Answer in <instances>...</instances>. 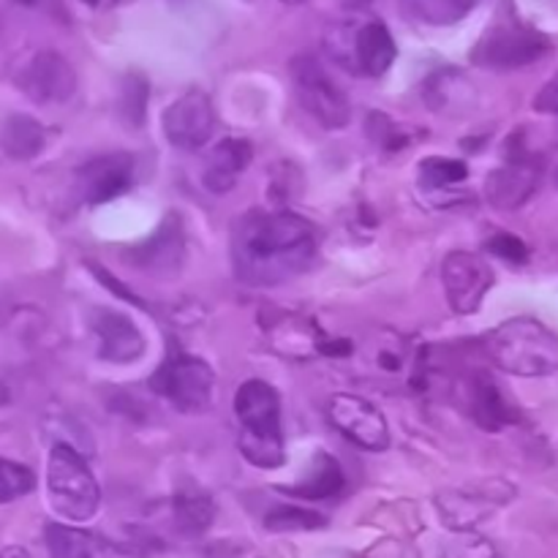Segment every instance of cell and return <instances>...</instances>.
Instances as JSON below:
<instances>
[{"label": "cell", "mask_w": 558, "mask_h": 558, "mask_svg": "<svg viewBox=\"0 0 558 558\" xmlns=\"http://www.w3.org/2000/svg\"><path fill=\"white\" fill-rule=\"evenodd\" d=\"M347 3H352V5H365V3H371V0H347Z\"/></svg>", "instance_id": "33"}, {"label": "cell", "mask_w": 558, "mask_h": 558, "mask_svg": "<svg viewBox=\"0 0 558 558\" xmlns=\"http://www.w3.org/2000/svg\"><path fill=\"white\" fill-rule=\"evenodd\" d=\"M16 85L36 104H65L76 90V74L60 52H36L16 74Z\"/></svg>", "instance_id": "11"}, {"label": "cell", "mask_w": 558, "mask_h": 558, "mask_svg": "<svg viewBox=\"0 0 558 558\" xmlns=\"http://www.w3.org/2000/svg\"><path fill=\"white\" fill-rule=\"evenodd\" d=\"M539 185V161H507L485 180V199L496 210H518Z\"/></svg>", "instance_id": "15"}, {"label": "cell", "mask_w": 558, "mask_h": 558, "mask_svg": "<svg viewBox=\"0 0 558 558\" xmlns=\"http://www.w3.org/2000/svg\"><path fill=\"white\" fill-rule=\"evenodd\" d=\"M316 232L289 210H251L232 229L234 276L248 287H278L311 267Z\"/></svg>", "instance_id": "1"}, {"label": "cell", "mask_w": 558, "mask_h": 558, "mask_svg": "<svg viewBox=\"0 0 558 558\" xmlns=\"http://www.w3.org/2000/svg\"><path fill=\"white\" fill-rule=\"evenodd\" d=\"M129 256L140 270L153 272V276H174L185 256L183 223H180L178 213H167L156 234H150L145 243L134 245Z\"/></svg>", "instance_id": "14"}, {"label": "cell", "mask_w": 558, "mask_h": 558, "mask_svg": "<svg viewBox=\"0 0 558 558\" xmlns=\"http://www.w3.org/2000/svg\"><path fill=\"white\" fill-rule=\"evenodd\" d=\"M134 183V158L129 153H107L80 169L82 199L90 205L118 199Z\"/></svg>", "instance_id": "13"}, {"label": "cell", "mask_w": 558, "mask_h": 558, "mask_svg": "<svg viewBox=\"0 0 558 558\" xmlns=\"http://www.w3.org/2000/svg\"><path fill=\"white\" fill-rule=\"evenodd\" d=\"M441 283L456 314H474L494 287V267L472 251H452L441 262Z\"/></svg>", "instance_id": "8"}, {"label": "cell", "mask_w": 558, "mask_h": 558, "mask_svg": "<svg viewBox=\"0 0 558 558\" xmlns=\"http://www.w3.org/2000/svg\"><path fill=\"white\" fill-rule=\"evenodd\" d=\"M87 3H101V0H87Z\"/></svg>", "instance_id": "35"}, {"label": "cell", "mask_w": 558, "mask_h": 558, "mask_svg": "<svg viewBox=\"0 0 558 558\" xmlns=\"http://www.w3.org/2000/svg\"><path fill=\"white\" fill-rule=\"evenodd\" d=\"M534 109L543 114H554V118H558V74L550 76V80L543 85V90L537 93V98H534Z\"/></svg>", "instance_id": "30"}, {"label": "cell", "mask_w": 558, "mask_h": 558, "mask_svg": "<svg viewBox=\"0 0 558 558\" xmlns=\"http://www.w3.org/2000/svg\"><path fill=\"white\" fill-rule=\"evenodd\" d=\"M0 558H27V554L22 548H9V550H3V554H0Z\"/></svg>", "instance_id": "32"}, {"label": "cell", "mask_w": 558, "mask_h": 558, "mask_svg": "<svg viewBox=\"0 0 558 558\" xmlns=\"http://www.w3.org/2000/svg\"><path fill=\"white\" fill-rule=\"evenodd\" d=\"M343 488H347V477H343L341 463L332 456H327V452H316L308 474H305L298 485H283V488L278 490L287 496H294V499L325 501L336 499Z\"/></svg>", "instance_id": "20"}, {"label": "cell", "mask_w": 558, "mask_h": 558, "mask_svg": "<svg viewBox=\"0 0 558 558\" xmlns=\"http://www.w3.org/2000/svg\"><path fill=\"white\" fill-rule=\"evenodd\" d=\"M234 417L240 423L238 447L245 461L256 469L283 466V428L281 398L272 385L262 379H248L234 396Z\"/></svg>", "instance_id": "2"}, {"label": "cell", "mask_w": 558, "mask_h": 558, "mask_svg": "<svg viewBox=\"0 0 558 558\" xmlns=\"http://www.w3.org/2000/svg\"><path fill=\"white\" fill-rule=\"evenodd\" d=\"M36 488V474L16 461L0 458V505L22 499Z\"/></svg>", "instance_id": "27"}, {"label": "cell", "mask_w": 558, "mask_h": 558, "mask_svg": "<svg viewBox=\"0 0 558 558\" xmlns=\"http://www.w3.org/2000/svg\"><path fill=\"white\" fill-rule=\"evenodd\" d=\"M44 537H47L49 558H129L123 548L98 537L96 532L65 526V523H49Z\"/></svg>", "instance_id": "19"}, {"label": "cell", "mask_w": 558, "mask_h": 558, "mask_svg": "<svg viewBox=\"0 0 558 558\" xmlns=\"http://www.w3.org/2000/svg\"><path fill=\"white\" fill-rule=\"evenodd\" d=\"M485 248H488L494 256H499V259L510 262V265H526L529 262V245L523 243L518 234H510V232L494 234Z\"/></svg>", "instance_id": "29"}, {"label": "cell", "mask_w": 558, "mask_h": 558, "mask_svg": "<svg viewBox=\"0 0 558 558\" xmlns=\"http://www.w3.org/2000/svg\"><path fill=\"white\" fill-rule=\"evenodd\" d=\"M150 387L158 396L167 398L178 412L202 414L210 407L213 392H216V374L205 360L174 352L153 374Z\"/></svg>", "instance_id": "5"}, {"label": "cell", "mask_w": 558, "mask_h": 558, "mask_svg": "<svg viewBox=\"0 0 558 558\" xmlns=\"http://www.w3.org/2000/svg\"><path fill=\"white\" fill-rule=\"evenodd\" d=\"M556 180H558V174H556Z\"/></svg>", "instance_id": "36"}, {"label": "cell", "mask_w": 558, "mask_h": 558, "mask_svg": "<svg viewBox=\"0 0 558 558\" xmlns=\"http://www.w3.org/2000/svg\"><path fill=\"white\" fill-rule=\"evenodd\" d=\"M251 145L245 140H238V136H229V140H221L205 161V172H202V183L210 194L221 196L229 194V191L238 185L240 174L248 169L251 163Z\"/></svg>", "instance_id": "18"}, {"label": "cell", "mask_w": 558, "mask_h": 558, "mask_svg": "<svg viewBox=\"0 0 558 558\" xmlns=\"http://www.w3.org/2000/svg\"><path fill=\"white\" fill-rule=\"evenodd\" d=\"M365 129L374 136L376 145L385 147L387 153H398L409 142L407 134H401V129H396L390 118H385L381 112H374L368 120H365Z\"/></svg>", "instance_id": "28"}, {"label": "cell", "mask_w": 558, "mask_h": 558, "mask_svg": "<svg viewBox=\"0 0 558 558\" xmlns=\"http://www.w3.org/2000/svg\"><path fill=\"white\" fill-rule=\"evenodd\" d=\"M93 332L98 338V357L107 363L129 365L145 354L147 341L140 327L114 308H96L90 314Z\"/></svg>", "instance_id": "12"}, {"label": "cell", "mask_w": 558, "mask_h": 558, "mask_svg": "<svg viewBox=\"0 0 558 558\" xmlns=\"http://www.w3.org/2000/svg\"><path fill=\"white\" fill-rule=\"evenodd\" d=\"M469 412L474 423L488 434H496L521 420L518 409L507 401L501 387L488 374H474L469 381Z\"/></svg>", "instance_id": "17"}, {"label": "cell", "mask_w": 558, "mask_h": 558, "mask_svg": "<svg viewBox=\"0 0 558 558\" xmlns=\"http://www.w3.org/2000/svg\"><path fill=\"white\" fill-rule=\"evenodd\" d=\"M480 0H403L407 11L425 25H456Z\"/></svg>", "instance_id": "23"}, {"label": "cell", "mask_w": 558, "mask_h": 558, "mask_svg": "<svg viewBox=\"0 0 558 558\" xmlns=\"http://www.w3.org/2000/svg\"><path fill=\"white\" fill-rule=\"evenodd\" d=\"M147 101H150V85L142 74H129L120 87V114L129 125L140 129L145 123L147 114Z\"/></svg>", "instance_id": "25"}, {"label": "cell", "mask_w": 558, "mask_h": 558, "mask_svg": "<svg viewBox=\"0 0 558 558\" xmlns=\"http://www.w3.org/2000/svg\"><path fill=\"white\" fill-rule=\"evenodd\" d=\"M330 420L352 445L368 452H385L390 447V428L385 414L365 398L352 392H336L330 398Z\"/></svg>", "instance_id": "9"}, {"label": "cell", "mask_w": 558, "mask_h": 558, "mask_svg": "<svg viewBox=\"0 0 558 558\" xmlns=\"http://www.w3.org/2000/svg\"><path fill=\"white\" fill-rule=\"evenodd\" d=\"M292 82L298 101L311 118L325 129L338 131L352 120V107L343 87L325 71V65L311 54H298L292 60Z\"/></svg>", "instance_id": "6"}, {"label": "cell", "mask_w": 558, "mask_h": 558, "mask_svg": "<svg viewBox=\"0 0 558 558\" xmlns=\"http://www.w3.org/2000/svg\"><path fill=\"white\" fill-rule=\"evenodd\" d=\"M20 3H36V0H20Z\"/></svg>", "instance_id": "34"}, {"label": "cell", "mask_w": 558, "mask_h": 558, "mask_svg": "<svg viewBox=\"0 0 558 558\" xmlns=\"http://www.w3.org/2000/svg\"><path fill=\"white\" fill-rule=\"evenodd\" d=\"M47 145V131L31 114H11L0 129V147L14 161H31Z\"/></svg>", "instance_id": "22"}, {"label": "cell", "mask_w": 558, "mask_h": 558, "mask_svg": "<svg viewBox=\"0 0 558 558\" xmlns=\"http://www.w3.org/2000/svg\"><path fill=\"white\" fill-rule=\"evenodd\" d=\"M469 178V167L458 158H445V156H430L420 163V180H423L425 189H447V185L463 183Z\"/></svg>", "instance_id": "26"}, {"label": "cell", "mask_w": 558, "mask_h": 558, "mask_svg": "<svg viewBox=\"0 0 558 558\" xmlns=\"http://www.w3.org/2000/svg\"><path fill=\"white\" fill-rule=\"evenodd\" d=\"M483 349L505 374L539 379L558 374V336L537 319H510L483 336Z\"/></svg>", "instance_id": "3"}, {"label": "cell", "mask_w": 558, "mask_h": 558, "mask_svg": "<svg viewBox=\"0 0 558 558\" xmlns=\"http://www.w3.org/2000/svg\"><path fill=\"white\" fill-rule=\"evenodd\" d=\"M47 490L49 505L63 521L85 523L101 507V488H98L85 456L63 441L49 452Z\"/></svg>", "instance_id": "4"}, {"label": "cell", "mask_w": 558, "mask_h": 558, "mask_svg": "<svg viewBox=\"0 0 558 558\" xmlns=\"http://www.w3.org/2000/svg\"><path fill=\"white\" fill-rule=\"evenodd\" d=\"M325 526V515L298 505H281L265 515L267 532H316V529Z\"/></svg>", "instance_id": "24"}, {"label": "cell", "mask_w": 558, "mask_h": 558, "mask_svg": "<svg viewBox=\"0 0 558 558\" xmlns=\"http://www.w3.org/2000/svg\"><path fill=\"white\" fill-rule=\"evenodd\" d=\"M11 401V390H9V385H5L3 379H0V407H5V403Z\"/></svg>", "instance_id": "31"}, {"label": "cell", "mask_w": 558, "mask_h": 558, "mask_svg": "<svg viewBox=\"0 0 558 558\" xmlns=\"http://www.w3.org/2000/svg\"><path fill=\"white\" fill-rule=\"evenodd\" d=\"M396 41H392V33L387 31L385 22H365V25L352 36L349 69L360 71V74L365 76H381L390 71L392 63H396Z\"/></svg>", "instance_id": "16"}, {"label": "cell", "mask_w": 558, "mask_h": 558, "mask_svg": "<svg viewBox=\"0 0 558 558\" xmlns=\"http://www.w3.org/2000/svg\"><path fill=\"white\" fill-rule=\"evenodd\" d=\"M172 515L174 526L185 534V537H199L216 521V501L207 490L199 485H185L174 494L172 499Z\"/></svg>", "instance_id": "21"}, {"label": "cell", "mask_w": 558, "mask_h": 558, "mask_svg": "<svg viewBox=\"0 0 558 558\" xmlns=\"http://www.w3.org/2000/svg\"><path fill=\"white\" fill-rule=\"evenodd\" d=\"M550 52V38L526 25H496L472 49V60L480 69L515 71L537 63Z\"/></svg>", "instance_id": "7"}, {"label": "cell", "mask_w": 558, "mask_h": 558, "mask_svg": "<svg viewBox=\"0 0 558 558\" xmlns=\"http://www.w3.org/2000/svg\"><path fill=\"white\" fill-rule=\"evenodd\" d=\"M216 131V109L205 90H189L163 112V136L180 150H199Z\"/></svg>", "instance_id": "10"}]
</instances>
